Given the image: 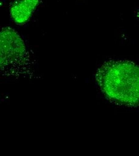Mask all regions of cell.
I'll return each instance as SVG.
<instances>
[{
	"instance_id": "7a4b0ae2",
	"label": "cell",
	"mask_w": 139,
	"mask_h": 156,
	"mask_svg": "<svg viewBox=\"0 0 139 156\" xmlns=\"http://www.w3.org/2000/svg\"><path fill=\"white\" fill-rule=\"evenodd\" d=\"M26 50L20 36L12 28L1 32V66L2 68L19 65L26 58Z\"/></svg>"
},
{
	"instance_id": "3957f363",
	"label": "cell",
	"mask_w": 139,
	"mask_h": 156,
	"mask_svg": "<svg viewBox=\"0 0 139 156\" xmlns=\"http://www.w3.org/2000/svg\"><path fill=\"white\" fill-rule=\"evenodd\" d=\"M40 0H15L10 7L12 19L19 25L26 23L38 7Z\"/></svg>"
},
{
	"instance_id": "6da1fadb",
	"label": "cell",
	"mask_w": 139,
	"mask_h": 156,
	"mask_svg": "<svg viewBox=\"0 0 139 156\" xmlns=\"http://www.w3.org/2000/svg\"><path fill=\"white\" fill-rule=\"evenodd\" d=\"M134 68L126 62H115L104 67L99 73L101 85L107 94L122 101H129L131 98V82H128Z\"/></svg>"
}]
</instances>
